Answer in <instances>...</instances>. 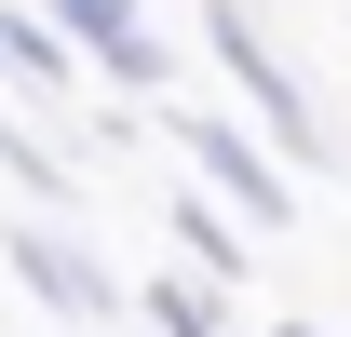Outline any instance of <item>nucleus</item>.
<instances>
[{
  "label": "nucleus",
  "mask_w": 351,
  "mask_h": 337,
  "mask_svg": "<svg viewBox=\"0 0 351 337\" xmlns=\"http://www.w3.org/2000/svg\"><path fill=\"white\" fill-rule=\"evenodd\" d=\"M54 27H68V41H82V68L108 95H135V108H149V95L176 82V54H162V27H149V14H135V0H41Z\"/></svg>",
  "instance_id": "7ed1b4c3"
},
{
  "label": "nucleus",
  "mask_w": 351,
  "mask_h": 337,
  "mask_svg": "<svg viewBox=\"0 0 351 337\" xmlns=\"http://www.w3.org/2000/svg\"><path fill=\"white\" fill-rule=\"evenodd\" d=\"M270 337H324V324H298V310H284V324H270Z\"/></svg>",
  "instance_id": "1a4fd4ad"
},
{
  "label": "nucleus",
  "mask_w": 351,
  "mask_h": 337,
  "mask_svg": "<svg viewBox=\"0 0 351 337\" xmlns=\"http://www.w3.org/2000/svg\"><path fill=\"white\" fill-rule=\"evenodd\" d=\"M176 256L203 270V284H243V256H257V229L217 203V189H176Z\"/></svg>",
  "instance_id": "423d86ee"
},
{
  "label": "nucleus",
  "mask_w": 351,
  "mask_h": 337,
  "mask_svg": "<svg viewBox=\"0 0 351 337\" xmlns=\"http://www.w3.org/2000/svg\"><path fill=\"white\" fill-rule=\"evenodd\" d=\"M162 122H176V149H189V175H203L243 229H284V216H298V189H284L298 162H284L257 122H217V108H162Z\"/></svg>",
  "instance_id": "f03ea898"
},
{
  "label": "nucleus",
  "mask_w": 351,
  "mask_h": 337,
  "mask_svg": "<svg viewBox=\"0 0 351 337\" xmlns=\"http://www.w3.org/2000/svg\"><path fill=\"white\" fill-rule=\"evenodd\" d=\"M0 82L14 95H82V41L54 14H0Z\"/></svg>",
  "instance_id": "39448f33"
},
{
  "label": "nucleus",
  "mask_w": 351,
  "mask_h": 337,
  "mask_svg": "<svg viewBox=\"0 0 351 337\" xmlns=\"http://www.w3.org/2000/svg\"><path fill=\"white\" fill-rule=\"evenodd\" d=\"M135 310H149V337H230V310H217V284L176 256L162 284H135Z\"/></svg>",
  "instance_id": "0eeeda50"
},
{
  "label": "nucleus",
  "mask_w": 351,
  "mask_h": 337,
  "mask_svg": "<svg viewBox=\"0 0 351 337\" xmlns=\"http://www.w3.org/2000/svg\"><path fill=\"white\" fill-rule=\"evenodd\" d=\"M0 162L27 175V189H41V203H68V162H41V149H27V122H0Z\"/></svg>",
  "instance_id": "6e6552de"
},
{
  "label": "nucleus",
  "mask_w": 351,
  "mask_h": 337,
  "mask_svg": "<svg viewBox=\"0 0 351 337\" xmlns=\"http://www.w3.org/2000/svg\"><path fill=\"white\" fill-rule=\"evenodd\" d=\"M0 256H14V284L41 297V310H82V324H108V310H135L108 270H95L82 243H54V229H0Z\"/></svg>",
  "instance_id": "20e7f679"
},
{
  "label": "nucleus",
  "mask_w": 351,
  "mask_h": 337,
  "mask_svg": "<svg viewBox=\"0 0 351 337\" xmlns=\"http://www.w3.org/2000/svg\"><path fill=\"white\" fill-rule=\"evenodd\" d=\"M203 54H217V82L243 95V122L284 149L298 175H324V122H311V95H298V68L270 54V27L243 14V0H203Z\"/></svg>",
  "instance_id": "f257e3e1"
}]
</instances>
